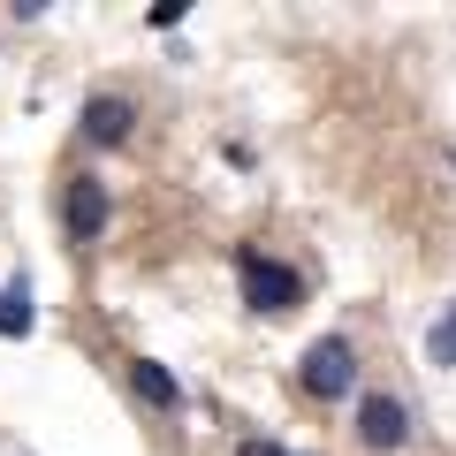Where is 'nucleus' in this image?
<instances>
[{
    "mask_svg": "<svg viewBox=\"0 0 456 456\" xmlns=\"http://www.w3.org/2000/svg\"><path fill=\"white\" fill-rule=\"evenodd\" d=\"M426 358H434V365H456V305L434 320V335H426Z\"/></svg>",
    "mask_w": 456,
    "mask_h": 456,
    "instance_id": "6e6552de",
    "label": "nucleus"
},
{
    "mask_svg": "<svg viewBox=\"0 0 456 456\" xmlns=\"http://www.w3.org/2000/svg\"><path fill=\"white\" fill-rule=\"evenodd\" d=\"M297 380H305L320 403H342V395L358 388V358H350V342H342V335H320V342L305 350V365H297Z\"/></svg>",
    "mask_w": 456,
    "mask_h": 456,
    "instance_id": "f03ea898",
    "label": "nucleus"
},
{
    "mask_svg": "<svg viewBox=\"0 0 456 456\" xmlns=\"http://www.w3.org/2000/svg\"><path fill=\"white\" fill-rule=\"evenodd\" d=\"M130 122H137L130 99H107V92H99L92 107H84V137H92V145H122V137H130Z\"/></svg>",
    "mask_w": 456,
    "mask_h": 456,
    "instance_id": "39448f33",
    "label": "nucleus"
},
{
    "mask_svg": "<svg viewBox=\"0 0 456 456\" xmlns=\"http://www.w3.org/2000/svg\"><path fill=\"white\" fill-rule=\"evenodd\" d=\"M236 456H289V449H274V441H244Z\"/></svg>",
    "mask_w": 456,
    "mask_h": 456,
    "instance_id": "1a4fd4ad",
    "label": "nucleus"
},
{
    "mask_svg": "<svg viewBox=\"0 0 456 456\" xmlns=\"http://www.w3.org/2000/svg\"><path fill=\"white\" fill-rule=\"evenodd\" d=\"M130 388L145 395L152 411H183V388H175V373H167L160 358H137V365H130Z\"/></svg>",
    "mask_w": 456,
    "mask_h": 456,
    "instance_id": "423d86ee",
    "label": "nucleus"
},
{
    "mask_svg": "<svg viewBox=\"0 0 456 456\" xmlns=\"http://www.w3.org/2000/svg\"><path fill=\"white\" fill-rule=\"evenodd\" d=\"M31 281H8V289H0V335H8V342H23V335H31Z\"/></svg>",
    "mask_w": 456,
    "mask_h": 456,
    "instance_id": "0eeeda50",
    "label": "nucleus"
},
{
    "mask_svg": "<svg viewBox=\"0 0 456 456\" xmlns=\"http://www.w3.org/2000/svg\"><path fill=\"white\" fill-rule=\"evenodd\" d=\"M358 441L365 449H403L411 441V411L395 403V395H365L358 403Z\"/></svg>",
    "mask_w": 456,
    "mask_h": 456,
    "instance_id": "7ed1b4c3",
    "label": "nucleus"
},
{
    "mask_svg": "<svg viewBox=\"0 0 456 456\" xmlns=\"http://www.w3.org/2000/svg\"><path fill=\"white\" fill-rule=\"evenodd\" d=\"M236 274H244V305L251 312H289L297 297H305V281H297V266H281V259H266V251H236Z\"/></svg>",
    "mask_w": 456,
    "mask_h": 456,
    "instance_id": "f257e3e1",
    "label": "nucleus"
},
{
    "mask_svg": "<svg viewBox=\"0 0 456 456\" xmlns=\"http://www.w3.org/2000/svg\"><path fill=\"white\" fill-rule=\"evenodd\" d=\"M61 213H69V236H77V244H99V228H107V183H99V175H77Z\"/></svg>",
    "mask_w": 456,
    "mask_h": 456,
    "instance_id": "20e7f679",
    "label": "nucleus"
}]
</instances>
